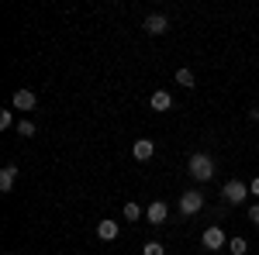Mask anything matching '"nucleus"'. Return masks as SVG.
Listing matches in <instances>:
<instances>
[{"label":"nucleus","mask_w":259,"mask_h":255,"mask_svg":"<svg viewBox=\"0 0 259 255\" xmlns=\"http://www.w3.org/2000/svg\"><path fill=\"white\" fill-rule=\"evenodd\" d=\"M187 173L197 179V183H207V179L214 176V159L207 156V152H194L190 162H187Z\"/></svg>","instance_id":"nucleus-1"},{"label":"nucleus","mask_w":259,"mask_h":255,"mask_svg":"<svg viewBox=\"0 0 259 255\" xmlns=\"http://www.w3.org/2000/svg\"><path fill=\"white\" fill-rule=\"evenodd\" d=\"M221 196H225V203H228V207H242V203H245V196H252V193H249V186H245L242 179H228V183H225V190H221Z\"/></svg>","instance_id":"nucleus-2"},{"label":"nucleus","mask_w":259,"mask_h":255,"mask_svg":"<svg viewBox=\"0 0 259 255\" xmlns=\"http://www.w3.org/2000/svg\"><path fill=\"white\" fill-rule=\"evenodd\" d=\"M252 118H256V121H259V107H252Z\"/></svg>","instance_id":"nucleus-20"},{"label":"nucleus","mask_w":259,"mask_h":255,"mask_svg":"<svg viewBox=\"0 0 259 255\" xmlns=\"http://www.w3.org/2000/svg\"><path fill=\"white\" fill-rule=\"evenodd\" d=\"M145 217H149V224H162V221L169 217V207H166L162 200H156V203H149V211H145Z\"/></svg>","instance_id":"nucleus-10"},{"label":"nucleus","mask_w":259,"mask_h":255,"mask_svg":"<svg viewBox=\"0 0 259 255\" xmlns=\"http://www.w3.org/2000/svg\"><path fill=\"white\" fill-rule=\"evenodd\" d=\"M149 107H152V111H169V107H173V97H169V90H156V93H152V97H149Z\"/></svg>","instance_id":"nucleus-9"},{"label":"nucleus","mask_w":259,"mask_h":255,"mask_svg":"<svg viewBox=\"0 0 259 255\" xmlns=\"http://www.w3.org/2000/svg\"><path fill=\"white\" fill-rule=\"evenodd\" d=\"M11 255H18V252H11Z\"/></svg>","instance_id":"nucleus-21"},{"label":"nucleus","mask_w":259,"mask_h":255,"mask_svg":"<svg viewBox=\"0 0 259 255\" xmlns=\"http://www.w3.org/2000/svg\"><path fill=\"white\" fill-rule=\"evenodd\" d=\"M118 235H121L118 221H107V217H104V221L97 224V238H100V241H114Z\"/></svg>","instance_id":"nucleus-7"},{"label":"nucleus","mask_w":259,"mask_h":255,"mask_svg":"<svg viewBox=\"0 0 259 255\" xmlns=\"http://www.w3.org/2000/svg\"><path fill=\"white\" fill-rule=\"evenodd\" d=\"M142 255H166V248H162L159 241H145L142 245Z\"/></svg>","instance_id":"nucleus-14"},{"label":"nucleus","mask_w":259,"mask_h":255,"mask_svg":"<svg viewBox=\"0 0 259 255\" xmlns=\"http://www.w3.org/2000/svg\"><path fill=\"white\" fill-rule=\"evenodd\" d=\"M18 135H21V138H31V135H35V124L21 118V121H18Z\"/></svg>","instance_id":"nucleus-15"},{"label":"nucleus","mask_w":259,"mask_h":255,"mask_svg":"<svg viewBox=\"0 0 259 255\" xmlns=\"http://www.w3.org/2000/svg\"><path fill=\"white\" fill-rule=\"evenodd\" d=\"M228 252L232 255H245L249 252V241H245V238H232V241H228Z\"/></svg>","instance_id":"nucleus-12"},{"label":"nucleus","mask_w":259,"mask_h":255,"mask_svg":"<svg viewBox=\"0 0 259 255\" xmlns=\"http://www.w3.org/2000/svg\"><path fill=\"white\" fill-rule=\"evenodd\" d=\"M11 124H14V114L11 111H0V131H7Z\"/></svg>","instance_id":"nucleus-17"},{"label":"nucleus","mask_w":259,"mask_h":255,"mask_svg":"<svg viewBox=\"0 0 259 255\" xmlns=\"http://www.w3.org/2000/svg\"><path fill=\"white\" fill-rule=\"evenodd\" d=\"M249 221H252V224H259V203H256V207H249Z\"/></svg>","instance_id":"nucleus-18"},{"label":"nucleus","mask_w":259,"mask_h":255,"mask_svg":"<svg viewBox=\"0 0 259 255\" xmlns=\"http://www.w3.org/2000/svg\"><path fill=\"white\" fill-rule=\"evenodd\" d=\"M11 104H14V111H31V107H35V93H31V90H18V93L11 97Z\"/></svg>","instance_id":"nucleus-11"},{"label":"nucleus","mask_w":259,"mask_h":255,"mask_svg":"<svg viewBox=\"0 0 259 255\" xmlns=\"http://www.w3.org/2000/svg\"><path fill=\"white\" fill-rule=\"evenodd\" d=\"M200 207H204V193H200V190H187V193L180 196V214L183 217L197 214Z\"/></svg>","instance_id":"nucleus-3"},{"label":"nucleus","mask_w":259,"mask_h":255,"mask_svg":"<svg viewBox=\"0 0 259 255\" xmlns=\"http://www.w3.org/2000/svg\"><path fill=\"white\" fill-rule=\"evenodd\" d=\"M14 179H18V166H14V162H7V166L0 169V190H4V193H11V190H14Z\"/></svg>","instance_id":"nucleus-8"},{"label":"nucleus","mask_w":259,"mask_h":255,"mask_svg":"<svg viewBox=\"0 0 259 255\" xmlns=\"http://www.w3.org/2000/svg\"><path fill=\"white\" fill-rule=\"evenodd\" d=\"M132 156L139 159V162H149V159L156 156V141H152V138H139V141L132 145Z\"/></svg>","instance_id":"nucleus-5"},{"label":"nucleus","mask_w":259,"mask_h":255,"mask_svg":"<svg viewBox=\"0 0 259 255\" xmlns=\"http://www.w3.org/2000/svg\"><path fill=\"white\" fill-rule=\"evenodd\" d=\"M200 245H204V248H211V252H218V248L228 245V238H225V231H221L218 224H211V228L200 235Z\"/></svg>","instance_id":"nucleus-4"},{"label":"nucleus","mask_w":259,"mask_h":255,"mask_svg":"<svg viewBox=\"0 0 259 255\" xmlns=\"http://www.w3.org/2000/svg\"><path fill=\"white\" fill-rule=\"evenodd\" d=\"M177 83L190 90V86H194V73H190V69H177Z\"/></svg>","instance_id":"nucleus-13"},{"label":"nucleus","mask_w":259,"mask_h":255,"mask_svg":"<svg viewBox=\"0 0 259 255\" xmlns=\"http://www.w3.org/2000/svg\"><path fill=\"white\" fill-rule=\"evenodd\" d=\"M145 31H149V35H166V31H169V18H166V14H149V18H145Z\"/></svg>","instance_id":"nucleus-6"},{"label":"nucleus","mask_w":259,"mask_h":255,"mask_svg":"<svg viewBox=\"0 0 259 255\" xmlns=\"http://www.w3.org/2000/svg\"><path fill=\"white\" fill-rule=\"evenodd\" d=\"M124 217H128V221H139L142 207H139V203H124Z\"/></svg>","instance_id":"nucleus-16"},{"label":"nucleus","mask_w":259,"mask_h":255,"mask_svg":"<svg viewBox=\"0 0 259 255\" xmlns=\"http://www.w3.org/2000/svg\"><path fill=\"white\" fill-rule=\"evenodd\" d=\"M249 193H252V196H259V176L252 179V183H249Z\"/></svg>","instance_id":"nucleus-19"}]
</instances>
